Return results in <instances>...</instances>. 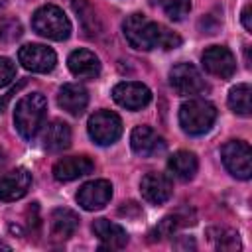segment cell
<instances>
[{"label":"cell","instance_id":"cell-6","mask_svg":"<svg viewBox=\"0 0 252 252\" xmlns=\"http://www.w3.org/2000/svg\"><path fill=\"white\" fill-rule=\"evenodd\" d=\"M89 136L98 146H110L122 136V120L112 110H98L89 118Z\"/></svg>","mask_w":252,"mask_h":252},{"label":"cell","instance_id":"cell-11","mask_svg":"<svg viewBox=\"0 0 252 252\" xmlns=\"http://www.w3.org/2000/svg\"><path fill=\"white\" fill-rule=\"evenodd\" d=\"M112 197V185L106 179H93L81 185L77 193V203L85 211H98L102 209Z\"/></svg>","mask_w":252,"mask_h":252},{"label":"cell","instance_id":"cell-2","mask_svg":"<svg viewBox=\"0 0 252 252\" xmlns=\"http://www.w3.org/2000/svg\"><path fill=\"white\" fill-rule=\"evenodd\" d=\"M47 114V98L41 93L24 94L14 110V124L16 130L24 140H33L43 126Z\"/></svg>","mask_w":252,"mask_h":252},{"label":"cell","instance_id":"cell-12","mask_svg":"<svg viewBox=\"0 0 252 252\" xmlns=\"http://www.w3.org/2000/svg\"><path fill=\"white\" fill-rule=\"evenodd\" d=\"M32 187V173L26 167H16L0 177V201L12 203L22 199Z\"/></svg>","mask_w":252,"mask_h":252},{"label":"cell","instance_id":"cell-16","mask_svg":"<svg viewBox=\"0 0 252 252\" xmlns=\"http://www.w3.org/2000/svg\"><path fill=\"white\" fill-rule=\"evenodd\" d=\"M57 102L65 112H69L73 116H79V114L85 112V108L89 104V93L79 83H67L59 89Z\"/></svg>","mask_w":252,"mask_h":252},{"label":"cell","instance_id":"cell-14","mask_svg":"<svg viewBox=\"0 0 252 252\" xmlns=\"http://www.w3.org/2000/svg\"><path fill=\"white\" fill-rule=\"evenodd\" d=\"M130 146H132L134 154H138L142 158H152L165 150L163 138H159L150 126H136L130 134Z\"/></svg>","mask_w":252,"mask_h":252},{"label":"cell","instance_id":"cell-24","mask_svg":"<svg viewBox=\"0 0 252 252\" xmlns=\"http://www.w3.org/2000/svg\"><path fill=\"white\" fill-rule=\"evenodd\" d=\"M161 8L167 18L179 22L183 20L191 10V0H161Z\"/></svg>","mask_w":252,"mask_h":252},{"label":"cell","instance_id":"cell-7","mask_svg":"<svg viewBox=\"0 0 252 252\" xmlns=\"http://www.w3.org/2000/svg\"><path fill=\"white\" fill-rule=\"evenodd\" d=\"M220 158L224 167L236 179H250L252 175V152L242 140H230L220 148Z\"/></svg>","mask_w":252,"mask_h":252},{"label":"cell","instance_id":"cell-15","mask_svg":"<svg viewBox=\"0 0 252 252\" xmlns=\"http://www.w3.org/2000/svg\"><path fill=\"white\" fill-rule=\"evenodd\" d=\"M93 169H94V163L91 161V158H87V156H69V158L59 159L53 165V177L57 181L67 183V181L79 179L83 175H89Z\"/></svg>","mask_w":252,"mask_h":252},{"label":"cell","instance_id":"cell-4","mask_svg":"<svg viewBox=\"0 0 252 252\" xmlns=\"http://www.w3.org/2000/svg\"><path fill=\"white\" fill-rule=\"evenodd\" d=\"M32 28L41 37H47L53 41H63L71 35V22L67 14L59 6H53V4H45L33 12Z\"/></svg>","mask_w":252,"mask_h":252},{"label":"cell","instance_id":"cell-22","mask_svg":"<svg viewBox=\"0 0 252 252\" xmlns=\"http://www.w3.org/2000/svg\"><path fill=\"white\" fill-rule=\"evenodd\" d=\"M250 96H252L250 85L248 83H240V85L230 89V93H228V106L232 108V112H236L240 116H250V110H252Z\"/></svg>","mask_w":252,"mask_h":252},{"label":"cell","instance_id":"cell-23","mask_svg":"<svg viewBox=\"0 0 252 252\" xmlns=\"http://www.w3.org/2000/svg\"><path fill=\"white\" fill-rule=\"evenodd\" d=\"M215 246L219 250H240V238H238V232L236 230H230V228H213L209 230Z\"/></svg>","mask_w":252,"mask_h":252},{"label":"cell","instance_id":"cell-19","mask_svg":"<svg viewBox=\"0 0 252 252\" xmlns=\"http://www.w3.org/2000/svg\"><path fill=\"white\" fill-rule=\"evenodd\" d=\"M93 232L106 248H122L128 242L126 230L118 222H112L108 219H96L93 222Z\"/></svg>","mask_w":252,"mask_h":252},{"label":"cell","instance_id":"cell-21","mask_svg":"<svg viewBox=\"0 0 252 252\" xmlns=\"http://www.w3.org/2000/svg\"><path fill=\"white\" fill-rule=\"evenodd\" d=\"M197 167H199V161H197V156L193 152H185V150H179L175 152L169 159H167V169L171 171L173 177H177L179 181H189L195 177L197 173Z\"/></svg>","mask_w":252,"mask_h":252},{"label":"cell","instance_id":"cell-18","mask_svg":"<svg viewBox=\"0 0 252 252\" xmlns=\"http://www.w3.org/2000/svg\"><path fill=\"white\" fill-rule=\"evenodd\" d=\"M41 146L47 152H61L71 146V128L61 120H51L41 134Z\"/></svg>","mask_w":252,"mask_h":252},{"label":"cell","instance_id":"cell-1","mask_svg":"<svg viewBox=\"0 0 252 252\" xmlns=\"http://www.w3.org/2000/svg\"><path fill=\"white\" fill-rule=\"evenodd\" d=\"M122 32L130 47L150 51L156 47L161 49H175L181 45V37L171 32L169 28L148 20L144 14H130L122 22Z\"/></svg>","mask_w":252,"mask_h":252},{"label":"cell","instance_id":"cell-10","mask_svg":"<svg viewBox=\"0 0 252 252\" xmlns=\"http://www.w3.org/2000/svg\"><path fill=\"white\" fill-rule=\"evenodd\" d=\"M203 67L207 73L220 77V79H230L236 71V59L232 55V51L224 45H211L205 49L203 57Z\"/></svg>","mask_w":252,"mask_h":252},{"label":"cell","instance_id":"cell-5","mask_svg":"<svg viewBox=\"0 0 252 252\" xmlns=\"http://www.w3.org/2000/svg\"><path fill=\"white\" fill-rule=\"evenodd\" d=\"M169 85L179 96H199L209 91L205 77L191 63H177L169 71Z\"/></svg>","mask_w":252,"mask_h":252},{"label":"cell","instance_id":"cell-25","mask_svg":"<svg viewBox=\"0 0 252 252\" xmlns=\"http://www.w3.org/2000/svg\"><path fill=\"white\" fill-rule=\"evenodd\" d=\"M181 224H185L177 215H171V217H165V219H161L159 220V224L154 228V232H152V236L154 238H158V240H161V238H165V236H171Z\"/></svg>","mask_w":252,"mask_h":252},{"label":"cell","instance_id":"cell-13","mask_svg":"<svg viewBox=\"0 0 252 252\" xmlns=\"http://www.w3.org/2000/svg\"><path fill=\"white\" fill-rule=\"evenodd\" d=\"M140 191H142V197L148 203H152V205H163L165 201H169V197L173 193V185H171V181H169L167 175L150 171V173H146L142 177Z\"/></svg>","mask_w":252,"mask_h":252},{"label":"cell","instance_id":"cell-17","mask_svg":"<svg viewBox=\"0 0 252 252\" xmlns=\"http://www.w3.org/2000/svg\"><path fill=\"white\" fill-rule=\"evenodd\" d=\"M69 71L79 79H94L100 73L98 57L89 49H75L67 59Z\"/></svg>","mask_w":252,"mask_h":252},{"label":"cell","instance_id":"cell-29","mask_svg":"<svg viewBox=\"0 0 252 252\" xmlns=\"http://www.w3.org/2000/svg\"><path fill=\"white\" fill-rule=\"evenodd\" d=\"M10 94H14V91H12V93H10ZM10 94H6V96H4V102H6V100H8V98H10ZM0 110H2V104H0Z\"/></svg>","mask_w":252,"mask_h":252},{"label":"cell","instance_id":"cell-9","mask_svg":"<svg viewBox=\"0 0 252 252\" xmlns=\"http://www.w3.org/2000/svg\"><path fill=\"white\" fill-rule=\"evenodd\" d=\"M112 98H114L116 104H120L126 110H140V108L150 104L152 91L142 83L124 81V83H118L112 89Z\"/></svg>","mask_w":252,"mask_h":252},{"label":"cell","instance_id":"cell-3","mask_svg":"<svg viewBox=\"0 0 252 252\" xmlns=\"http://www.w3.org/2000/svg\"><path fill=\"white\" fill-rule=\"evenodd\" d=\"M217 120V108L205 98H189L179 106V124L185 134L201 136L213 128Z\"/></svg>","mask_w":252,"mask_h":252},{"label":"cell","instance_id":"cell-28","mask_svg":"<svg viewBox=\"0 0 252 252\" xmlns=\"http://www.w3.org/2000/svg\"><path fill=\"white\" fill-rule=\"evenodd\" d=\"M6 163V152L4 150H0V167Z\"/></svg>","mask_w":252,"mask_h":252},{"label":"cell","instance_id":"cell-26","mask_svg":"<svg viewBox=\"0 0 252 252\" xmlns=\"http://www.w3.org/2000/svg\"><path fill=\"white\" fill-rule=\"evenodd\" d=\"M16 79V63L8 57H0V89Z\"/></svg>","mask_w":252,"mask_h":252},{"label":"cell","instance_id":"cell-8","mask_svg":"<svg viewBox=\"0 0 252 252\" xmlns=\"http://www.w3.org/2000/svg\"><path fill=\"white\" fill-rule=\"evenodd\" d=\"M18 61L32 73H49L57 63V55L51 47L41 43H26L18 51Z\"/></svg>","mask_w":252,"mask_h":252},{"label":"cell","instance_id":"cell-20","mask_svg":"<svg viewBox=\"0 0 252 252\" xmlns=\"http://www.w3.org/2000/svg\"><path fill=\"white\" fill-rule=\"evenodd\" d=\"M51 226V236L57 240H67L69 236L75 234L79 226V215L71 209H55L49 219Z\"/></svg>","mask_w":252,"mask_h":252},{"label":"cell","instance_id":"cell-27","mask_svg":"<svg viewBox=\"0 0 252 252\" xmlns=\"http://www.w3.org/2000/svg\"><path fill=\"white\" fill-rule=\"evenodd\" d=\"M242 24H244V28H246V32H252V16H250V6H244V10H242Z\"/></svg>","mask_w":252,"mask_h":252}]
</instances>
